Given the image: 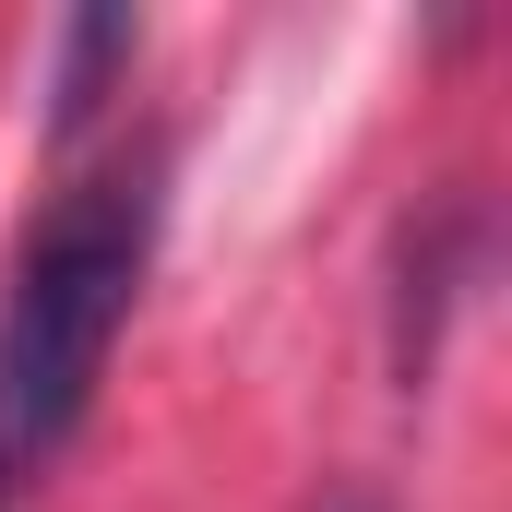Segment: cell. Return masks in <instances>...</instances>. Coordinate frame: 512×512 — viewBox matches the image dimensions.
Here are the masks:
<instances>
[{
	"mask_svg": "<svg viewBox=\"0 0 512 512\" xmlns=\"http://www.w3.org/2000/svg\"><path fill=\"white\" fill-rule=\"evenodd\" d=\"M155 215H167V179L143 155V167L72 179L36 215V239L12 251V286H0V501L24 477H48V453L84 429L108 346L155 274Z\"/></svg>",
	"mask_w": 512,
	"mask_h": 512,
	"instance_id": "cell-1",
	"label": "cell"
},
{
	"mask_svg": "<svg viewBox=\"0 0 512 512\" xmlns=\"http://www.w3.org/2000/svg\"><path fill=\"white\" fill-rule=\"evenodd\" d=\"M108 60H131V24H120V12H84V24L60 36V96H48V131H84L96 72H108Z\"/></svg>",
	"mask_w": 512,
	"mask_h": 512,
	"instance_id": "cell-2",
	"label": "cell"
},
{
	"mask_svg": "<svg viewBox=\"0 0 512 512\" xmlns=\"http://www.w3.org/2000/svg\"><path fill=\"white\" fill-rule=\"evenodd\" d=\"M346 512H358V501H346Z\"/></svg>",
	"mask_w": 512,
	"mask_h": 512,
	"instance_id": "cell-3",
	"label": "cell"
}]
</instances>
